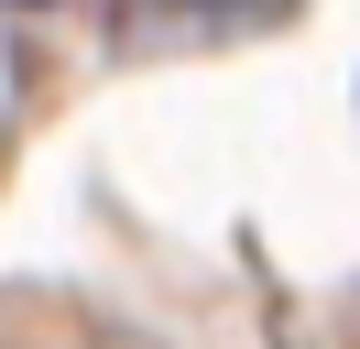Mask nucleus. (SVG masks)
<instances>
[{"label":"nucleus","mask_w":360,"mask_h":349,"mask_svg":"<svg viewBox=\"0 0 360 349\" xmlns=\"http://www.w3.org/2000/svg\"><path fill=\"white\" fill-rule=\"evenodd\" d=\"M273 22H295V0H120L110 44L120 55H197V44L273 33Z\"/></svg>","instance_id":"1"},{"label":"nucleus","mask_w":360,"mask_h":349,"mask_svg":"<svg viewBox=\"0 0 360 349\" xmlns=\"http://www.w3.org/2000/svg\"><path fill=\"white\" fill-rule=\"evenodd\" d=\"M11 11H44V0H11Z\"/></svg>","instance_id":"2"}]
</instances>
